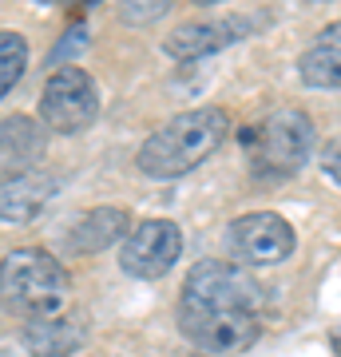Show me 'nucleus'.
I'll use <instances>...</instances> for the list:
<instances>
[{
  "instance_id": "obj_1",
  "label": "nucleus",
  "mask_w": 341,
  "mask_h": 357,
  "mask_svg": "<svg viewBox=\"0 0 341 357\" xmlns=\"http://www.w3.org/2000/svg\"><path fill=\"white\" fill-rule=\"evenodd\" d=\"M270 314L266 286L250 270L206 258L190 266L179 294V330L206 354H242L262 337Z\"/></svg>"
},
{
  "instance_id": "obj_2",
  "label": "nucleus",
  "mask_w": 341,
  "mask_h": 357,
  "mask_svg": "<svg viewBox=\"0 0 341 357\" xmlns=\"http://www.w3.org/2000/svg\"><path fill=\"white\" fill-rule=\"evenodd\" d=\"M230 115L222 107H190V112L167 119L151 139L139 147L135 163L151 178H179L206 163L211 155L227 143Z\"/></svg>"
},
{
  "instance_id": "obj_3",
  "label": "nucleus",
  "mask_w": 341,
  "mask_h": 357,
  "mask_svg": "<svg viewBox=\"0 0 341 357\" xmlns=\"http://www.w3.org/2000/svg\"><path fill=\"white\" fill-rule=\"evenodd\" d=\"M68 294H72L68 270L60 266V258H52L40 246L8 250L0 262V306L16 318H52L63 310Z\"/></svg>"
},
{
  "instance_id": "obj_4",
  "label": "nucleus",
  "mask_w": 341,
  "mask_h": 357,
  "mask_svg": "<svg viewBox=\"0 0 341 357\" xmlns=\"http://www.w3.org/2000/svg\"><path fill=\"white\" fill-rule=\"evenodd\" d=\"M254 178H290L314 151V119L298 107H278L238 131Z\"/></svg>"
},
{
  "instance_id": "obj_5",
  "label": "nucleus",
  "mask_w": 341,
  "mask_h": 357,
  "mask_svg": "<svg viewBox=\"0 0 341 357\" xmlns=\"http://www.w3.org/2000/svg\"><path fill=\"white\" fill-rule=\"evenodd\" d=\"M100 115V88L96 79L76 64H60L44 79L40 91V119L44 128L56 135H76V131L91 128Z\"/></svg>"
},
{
  "instance_id": "obj_6",
  "label": "nucleus",
  "mask_w": 341,
  "mask_h": 357,
  "mask_svg": "<svg viewBox=\"0 0 341 357\" xmlns=\"http://www.w3.org/2000/svg\"><path fill=\"white\" fill-rule=\"evenodd\" d=\"M294 227L274 211H250L230 222L227 230V250L234 258V266H278L294 255Z\"/></svg>"
},
{
  "instance_id": "obj_7",
  "label": "nucleus",
  "mask_w": 341,
  "mask_h": 357,
  "mask_svg": "<svg viewBox=\"0 0 341 357\" xmlns=\"http://www.w3.org/2000/svg\"><path fill=\"white\" fill-rule=\"evenodd\" d=\"M179 255H183V230L171 218H143L123 238L119 266L131 278L151 282V278H163L167 270L179 262Z\"/></svg>"
},
{
  "instance_id": "obj_8",
  "label": "nucleus",
  "mask_w": 341,
  "mask_h": 357,
  "mask_svg": "<svg viewBox=\"0 0 341 357\" xmlns=\"http://www.w3.org/2000/svg\"><path fill=\"white\" fill-rule=\"evenodd\" d=\"M262 24V16H218V20H195V24L175 28L171 36L163 40L167 56L175 60H199V56H211V52H222L230 44L250 36V28Z\"/></svg>"
},
{
  "instance_id": "obj_9",
  "label": "nucleus",
  "mask_w": 341,
  "mask_h": 357,
  "mask_svg": "<svg viewBox=\"0 0 341 357\" xmlns=\"http://www.w3.org/2000/svg\"><path fill=\"white\" fill-rule=\"evenodd\" d=\"M56 178L48 171H20V175H0V218L24 227L40 218L56 199Z\"/></svg>"
},
{
  "instance_id": "obj_10",
  "label": "nucleus",
  "mask_w": 341,
  "mask_h": 357,
  "mask_svg": "<svg viewBox=\"0 0 341 357\" xmlns=\"http://www.w3.org/2000/svg\"><path fill=\"white\" fill-rule=\"evenodd\" d=\"M20 342L32 357H72L88 342V318L84 314H52V318L28 321Z\"/></svg>"
},
{
  "instance_id": "obj_11",
  "label": "nucleus",
  "mask_w": 341,
  "mask_h": 357,
  "mask_svg": "<svg viewBox=\"0 0 341 357\" xmlns=\"http://www.w3.org/2000/svg\"><path fill=\"white\" fill-rule=\"evenodd\" d=\"M44 147H48V135L40 131L32 115L0 119V171H8V175L36 171V163L44 159Z\"/></svg>"
},
{
  "instance_id": "obj_12",
  "label": "nucleus",
  "mask_w": 341,
  "mask_h": 357,
  "mask_svg": "<svg viewBox=\"0 0 341 357\" xmlns=\"http://www.w3.org/2000/svg\"><path fill=\"white\" fill-rule=\"evenodd\" d=\"M298 76L305 88H341V20L314 36L298 60Z\"/></svg>"
},
{
  "instance_id": "obj_13",
  "label": "nucleus",
  "mask_w": 341,
  "mask_h": 357,
  "mask_svg": "<svg viewBox=\"0 0 341 357\" xmlns=\"http://www.w3.org/2000/svg\"><path fill=\"white\" fill-rule=\"evenodd\" d=\"M131 215H127L123 206H96L88 215L76 222L72 230V250H84V255H100L107 246L123 243L127 234H131Z\"/></svg>"
},
{
  "instance_id": "obj_14",
  "label": "nucleus",
  "mask_w": 341,
  "mask_h": 357,
  "mask_svg": "<svg viewBox=\"0 0 341 357\" xmlns=\"http://www.w3.org/2000/svg\"><path fill=\"white\" fill-rule=\"evenodd\" d=\"M28 68V40L20 32H0V100L16 88Z\"/></svg>"
},
{
  "instance_id": "obj_15",
  "label": "nucleus",
  "mask_w": 341,
  "mask_h": 357,
  "mask_svg": "<svg viewBox=\"0 0 341 357\" xmlns=\"http://www.w3.org/2000/svg\"><path fill=\"white\" fill-rule=\"evenodd\" d=\"M317 163H321V171H326V175L341 187V139L326 143V147H321V159H317Z\"/></svg>"
},
{
  "instance_id": "obj_16",
  "label": "nucleus",
  "mask_w": 341,
  "mask_h": 357,
  "mask_svg": "<svg viewBox=\"0 0 341 357\" xmlns=\"http://www.w3.org/2000/svg\"><path fill=\"white\" fill-rule=\"evenodd\" d=\"M84 44H88V32H79V28H72V32H68V36H63L60 44H56V52L48 56V64H56V68H60V60H63V56H68L72 48H84Z\"/></svg>"
},
{
  "instance_id": "obj_17",
  "label": "nucleus",
  "mask_w": 341,
  "mask_h": 357,
  "mask_svg": "<svg viewBox=\"0 0 341 357\" xmlns=\"http://www.w3.org/2000/svg\"><path fill=\"white\" fill-rule=\"evenodd\" d=\"M167 8H171L167 0H159V4H151V8H123V20H131V24H139V20H159Z\"/></svg>"
},
{
  "instance_id": "obj_18",
  "label": "nucleus",
  "mask_w": 341,
  "mask_h": 357,
  "mask_svg": "<svg viewBox=\"0 0 341 357\" xmlns=\"http://www.w3.org/2000/svg\"><path fill=\"white\" fill-rule=\"evenodd\" d=\"M333 349H341V337H333Z\"/></svg>"
}]
</instances>
